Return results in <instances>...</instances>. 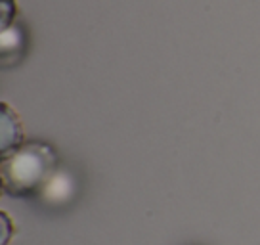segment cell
<instances>
[{
	"instance_id": "7a4b0ae2",
	"label": "cell",
	"mask_w": 260,
	"mask_h": 245,
	"mask_svg": "<svg viewBox=\"0 0 260 245\" xmlns=\"http://www.w3.org/2000/svg\"><path fill=\"white\" fill-rule=\"evenodd\" d=\"M2 146H0V154H10L12 149L19 147L25 142L23 136V127L21 121L16 115V111L8 106L2 104Z\"/></svg>"
},
{
	"instance_id": "5b68a950",
	"label": "cell",
	"mask_w": 260,
	"mask_h": 245,
	"mask_svg": "<svg viewBox=\"0 0 260 245\" xmlns=\"http://www.w3.org/2000/svg\"><path fill=\"white\" fill-rule=\"evenodd\" d=\"M14 16H16V2L14 0H2V21H0V29L10 27L14 23Z\"/></svg>"
},
{
	"instance_id": "6da1fadb",
	"label": "cell",
	"mask_w": 260,
	"mask_h": 245,
	"mask_svg": "<svg viewBox=\"0 0 260 245\" xmlns=\"http://www.w3.org/2000/svg\"><path fill=\"white\" fill-rule=\"evenodd\" d=\"M57 171L56 149L44 142H23L2 156L0 182L4 194L27 197L41 194L52 174Z\"/></svg>"
},
{
	"instance_id": "277c9868",
	"label": "cell",
	"mask_w": 260,
	"mask_h": 245,
	"mask_svg": "<svg viewBox=\"0 0 260 245\" xmlns=\"http://www.w3.org/2000/svg\"><path fill=\"white\" fill-rule=\"evenodd\" d=\"M0 44H2V59L8 56L10 52V59L14 62L17 57H21L25 50V35L23 31L16 27V25H10V27H4L0 29Z\"/></svg>"
},
{
	"instance_id": "3957f363",
	"label": "cell",
	"mask_w": 260,
	"mask_h": 245,
	"mask_svg": "<svg viewBox=\"0 0 260 245\" xmlns=\"http://www.w3.org/2000/svg\"><path fill=\"white\" fill-rule=\"evenodd\" d=\"M73 194V178L63 171H56L52 174V178L46 182V186L41 190L39 196L44 197V201L52 205L63 203Z\"/></svg>"
}]
</instances>
